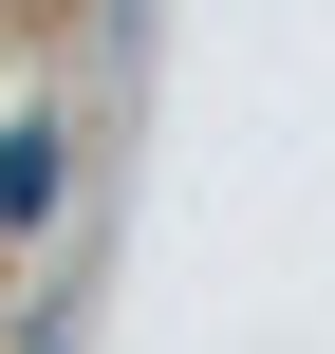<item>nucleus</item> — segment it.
Wrapping results in <instances>:
<instances>
[{
  "mask_svg": "<svg viewBox=\"0 0 335 354\" xmlns=\"http://www.w3.org/2000/svg\"><path fill=\"white\" fill-rule=\"evenodd\" d=\"M56 187H75V131H56V112H0V243H37Z\"/></svg>",
  "mask_w": 335,
  "mask_h": 354,
  "instance_id": "nucleus-1",
  "label": "nucleus"
}]
</instances>
